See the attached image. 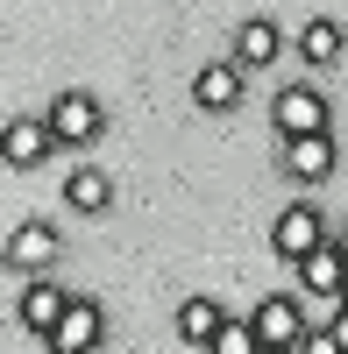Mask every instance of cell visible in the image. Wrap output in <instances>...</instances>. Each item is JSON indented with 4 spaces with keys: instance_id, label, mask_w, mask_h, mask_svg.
I'll return each mask as SVG.
<instances>
[{
    "instance_id": "1",
    "label": "cell",
    "mask_w": 348,
    "mask_h": 354,
    "mask_svg": "<svg viewBox=\"0 0 348 354\" xmlns=\"http://www.w3.org/2000/svg\"><path fill=\"white\" fill-rule=\"evenodd\" d=\"M327 241H334V234H327V213H320L313 198H292V205H284V213L270 220V248L292 262V270H299L306 255H320Z\"/></svg>"
},
{
    "instance_id": "2",
    "label": "cell",
    "mask_w": 348,
    "mask_h": 354,
    "mask_svg": "<svg viewBox=\"0 0 348 354\" xmlns=\"http://www.w3.org/2000/svg\"><path fill=\"white\" fill-rule=\"evenodd\" d=\"M270 121L284 142H306V135H334V106H327L320 85H284L270 100Z\"/></svg>"
},
{
    "instance_id": "3",
    "label": "cell",
    "mask_w": 348,
    "mask_h": 354,
    "mask_svg": "<svg viewBox=\"0 0 348 354\" xmlns=\"http://www.w3.org/2000/svg\"><path fill=\"white\" fill-rule=\"evenodd\" d=\"M43 121H50V135H57V149H85V142L107 135V106H100L93 93H57V100L43 106Z\"/></svg>"
},
{
    "instance_id": "4",
    "label": "cell",
    "mask_w": 348,
    "mask_h": 354,
    "mask_svg": "<svg viewBox=\"0 0 348 354\" xmlns=\"http://www.w3.org/2000/svg\"><path fill=\"white\" fill-rule=\"evenodd\" d=\"M249 326H256V340L263 347H299L313 326H306V305L292 298V290H263V298L249 305Z\"/></svg>"
},
{
    "instance_id": "5",
    "label": "cell",
    "mask_w": 348,
    "mask_h": 354,
    "mask_svg": "<svg viewBox=\"0 0 348 354\" xmlns=\"http://www.w3.org/2000/svg\"><path fill=\"white\" fill-rule=\"evenodd\" d=\"M64 255V234H57L50 220H21L15 234H8V270L28 283V277H50V262Z\"/></svg>"
},
{
    "instance_id": "6",
    "label": "cell",
    "mask_w": 348,
    "mask_h": 354,
    "mask_svg": "<svg viewBox=\"0 0 348 354\" xmlns=\"http://www.w3.org/2000/svg\"><path fill=\"white\" fill-rule=\"evenodd\" d=\"M64 312H71V290H64V283H50V277H28V283H21V298H15V319H21L36 340H50Z\"/></svg>"
},
{
    "instance_id": "7",
    "label": "cell",
    "mask_w": 348,
    "mask_h": 354,
    "mask_svg": "<svg viewBox=\"0 0 348 354\" xmlns=\"http://www.w3.org/2000/svg\"><path fill=\"white\" fill-rule=\"evenodd\" d=\"M100 340H107V312L93 305V298H71V312L57 319V333L43 340L50 354H100Z\"/></svg>"
},
{
    "instance_id": "8",
    "label": "cell",
    "mask_w": 348,
    "mask_h": 354,
    "mask_svg": "<svg viewBox=\"0 0 348 354\" xmlns=\"http://www.w3.org/2000/svg\"><path fill=\"white\" fill-rule=\"evenodd\" d=\"M242 64L235 57H214V64H199V78H192V106L199 113H235L242 106Z\"/></svg>"
},
{
    "instance_id": "9",
    "label": "cell",
    "mask_w": 348,
    "mask_h": 354,
    "mask_svg": "<svg viewBox=\"0 0 348 354\" xmlns=\"http://www.w3.org/2000/svg\"><path fill=\"white\" fill-rule=\"evenodd\" d=\"M227 57H235L242 71H270L277 57H284V28H277L270 15H249V21L235 28V50H227Z\"/></svg>"
},
{
    "instance_id": "10",
    "label": "cell",
    "mask_w": 348,
    "mask_h": 354,
    "mask_svg": "<svg viewBox=\"0 0 348 354\" xmlns=\"http://www.w3.org/2000/svg\"><path fill=\"white\" fill-rule=\"evenodd\" d=\"M50 149H57V135H50V121H43V113H21V121H8V142H0L8 170H36Z\"/></svg>"
},
{
    "instance_id": "11",
    "label": "cell",
    "mask_w": 348,
    "mask_h": 354,
    "mask_svg": "<svg viewBox=\"0 0 348 354\" xmlns=\"http://www.w3.org/2000/svg\"><path fill=\"white\" fill-rule=\"evenodd\" d=\"M341 283H348V255L327 241L320 255H306L299 262V290H306V298H327V312L341 305Z\"/></svg>"
},
{
    "instance_id": "12",
    "label": "cell",
    "mask_w": 348,
    "mask_h": 354,
    "mask_svg": "<svg viewBox=\"0 0 348 354\" xmlns=\"http://www.w3.org/2000/svg\"><path fill=\"white\" fill-rule=\"evenodd\" d=\"M220 326H227V305H220V298H185V305H178V340H185V347L214 354Z\"/></svg>"
},
{
    "instance_id": "13",
    "label": "cell",
    "mask_w": 348,
    "mask_h": 354,
    "mask_svg": "<svg viewBox=\"0 0 348 354\" xmlns=\"http://www.w3.org/2000/svg\"><path fill=\"white\" fill-rule=\"evenodd\" d=\"M284 170L299 185H327L334 177V135H306V142H284Z\"/></svg>"
},
{
    "instance_id": "14",
    "label": "cell",
    "mask_w": 348,
    "mask_h": 354,
    "mask_svg": "<svg viewBox=\"0 0 348 354\" xmlns=\"http://www.w3.org/2000/svg\"><path fill=\"white\" fill-rule=\"evenodd\" d=\"M64 205H71V213H107V205H114V177L100 163H78L64 177Z\"/></svg>"
},
{
    "instance_id": "15",
    "label": "cell",
    "mask_w": 348,
    "mask_h": 354,
    "mask_svg": "<svg viewBox=\"0 0 348 354\" xmlns=\"http://www.w3.org/2000/svg\"><path fill=\"white\" fill-rule=\"evenodd\" d=\"M341 21H327V15H313L306 28H299V57H306V64L313 71H327V64H341Z\"/></svg>"
},
{
    "instance_id": "16",
    "label": "cell",
    "mask_w": 348,
    "mask_h": 354,
    "mask_svg": "<svg viewBox=\"0 0 348 354\" xmlns=\"http://www.w3.org/2000/svg\"><path fill=\"white\" fill-rule=\"evenodd\" d=\"M214 354H263V340H256V326H249V319H235V312H227V326H220Z\"/></svg>"
},
{
    "instance_id": "17",
    "label": "cell",
    "mask_w": 348,
    "mask_h": 354,
    "mask_svg": "<svg viewBox=\"0 0 348 354\" xmlns=\"http://www.w3.org/2000/svg\"><path fill=\"white\" fill-rule=\"evenodd\" d=\"M299 354H341V340H334V333H327V326H313V333H306V340H299Z\"/></svg>"
},
{
    "instance_id": "18",
    "label": "cell",
    "mask_w": 348,
    "mask_h": 354,
    "mask_svg": "<svg viewBox=\"0 0 348 354\" xmlns=\"http://www.w3.org/2000/svg\"><path fill=\"white\" fill-rule=\"evenodd\" d=\"M327 333H334V340H341V354H348V305H334V312H327Z\"/></svg>"
},
{
    "instance_id": "19",
    "label": "cell",
    "mask_w": 348,
    "mask_h": 354,
    "mask_svg": "<svg viewBox=\"0 0 348 354\" xmlns=\"http://www.w3.org/2000/svg\"><path fill=\"white\" fill-rule=\"evenodd\" d=\"M334 248H341V255H348V227H334Z\"/></svg>"
},
{
    "instance_id": "20",
    "label": "cell",
    "mask_w": 348,
    "mask_h": 354,
    "mask_svg": "<svg viewBox=\"0 0 348 354\" xmlns=\"http://www.w3.org/2000/svg\"><path fill=\"white\" fill-rule=\"evenodd\" d=\"M263 354H299V347H263Z\"/></svg>"
},
{
    "instance_id": "21",
    "label": "cell",
    "mask_w": 348,
    "mask_h": 354,
    "mask_svg": "<svg viewBox=\"0 0 348 354\" xmlns=\"http://www.w3.org/2000/svg\"><path fill=\"white\" fill-rule=\"evenodd\" d=\"M341 305H348V283H341Z\"/></svg>"
}]
</instances>
